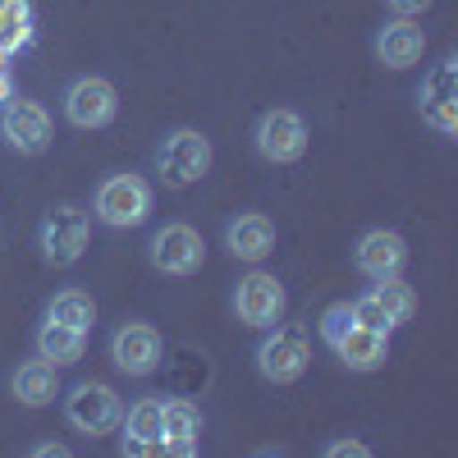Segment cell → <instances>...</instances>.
<instances>
[{
    "instance_id": "obj_1",
    "label": "cell",
    "mask_w": 458,
    "mask_h": 458,
    "mask_svg": "<svg viewBox=\"0 0 458 458\" xmlns=\"http://www.w3.org/2000/svg\"><path fill=\"white\" fill-rule=\"evenodd\" d=\"M92 211L110 229H133L151 216V188H147L142 174H110V179L97 183Z\"/></svg>"
},
{
    "instance_id": "obj_2",
    "label": "cell",
    "mask_w": 458,
    "mask_h": 458,
    "mask_svg": "<svg viewBox=\"0 0 458 458\" xmlns=\"http://www.w3.org/2000/svg\"><path fill=\"white\" fill-rule=\"evenodd\" d=\"M157 170L170 188H188L211 170V142L198 129H174L157 147Z\"/></svg>"
},
{
    "instance_id": "obj_3",
    "label": "cell",
    "mask_w": 458,
    "mask_h": 458,
    "mask_svg": "<svg viewBox=\"0 0 458 458\" xmlns=\"http://www.w3.org/2000/svg\"><path fill=\"white\" fill-rule=\"evenodd\" d=\"M64 417H69L73 431H83V436H106V431L120 427L124 403H120V394H114L110 386H101V380H83V386L69 390Z\"/></svg>"
},
{
    "instance_id": "obj_4",
    "label": "cell",
    "mask_w": 458,
    "mask_h": 458,
    "mask_svg": "<svg viewBox=\"0 0 458 458\" xmlns=\"http://www.w3.org/2000/svg\"><path fill=\"white\" fill-rule=\"evenodd\" d=\"M252 142H257L261 161L289 165V161H298L302 151H308V124H302V114H293V110H266L257 120Z\"/></svg>"
},
{
    "instance_id": "obj_5",
    "label": "cell",
    "mask_w": 458,
    "mask_h": 458,
    "mask_svg": "<svg viewBox=\"0 0 458 458\" xmlns=\"http://www.w3.org/2000/svg\"><path fill=\"white\" fill-rule=\"evenodd\" d=\"M0 138H5L19 157H42V151L51 147V114H47V106L10 97L5 110H0Z\"/></svg>"
},
{
    "instance_id": "obj_6",
    "label": "cell",
    "mask_w": 458,
    "mask_h": 458,
    "mask_svg": "<svg viewBox=\"0 0 458 458\" xmlns=\"http://www.w3.org/2000/svg\"><path fill=\"white\" fill-rule=\"evenodd\" d=\"M147 257L161 276H193V271H202L207 248H202V234L193 225H165V229L151 234Z\"/></svg>"
},
{
    "instance_id": "obj_7",
    "label": "cell",
    "mask_w": 458,
    "mask_h": 458,
    "mask_svg": "<svg viewBox=\"0 0 458 458\" xmlns=\"http://www.w3.org/2000/svg\"><path fill=\"white\" fill-rule=\"evenodd\" d=\"M271 330L276 335H266L257 344V371L271 380V386H289V380H298L302 371H308L312 349L298 330H280V326H271Z\"/></svg>"
},
{
    "instance_id": "obj_8",
    "label": "cell",
    "mask_w": 458,
    "mask_h": 458,
    "mask_svg": "<svg viewBox=\"0 0 458 458\" xmlns=\"http://www.w3.org/2000/svg\"><path fill=\"white\" fill-rule=\"evenodd\" d=\"M37 243H42V257L51 266H73V261L83 257V248H88V211H79V207L47 211Z\"/></svg>"
},
{
    "instance_id": "obj_9",
    "label": "cell",
    "mask_w": 458,
    "mask_h": 458,
    "mask_svg": "<svg viewBox=\"0 0 458 458\" xmlns=\"http://www.w3.org/2000/svg\"><path fill=\"white\" fill-rule=\"evenodd\" d=\"M234 312H239V321L252 326V330L280 326V317H284V284H280L276 276H266V271L243 276L239 289H234Z\"/></svg>"
},
{
    "instance_id": "obj_10",
    "label": "cell",
    "mask_w": 458,
    "mask_h": 458,
    "mask_svg": "<svg viewBox=\"0 0 458 458\" xmlns=\"http://www.w3.org/2000/svg\"><path fill=\"white\" fill-rule=\"evenodd\" d=\"M114 114H120V97H114V88L106 79H73L64 88V120L73 129H106Z\"/></svg>"
},
{
    "instance_id": "obj_11",
    "label": "cell",
    "mask_w": 458,
    "mask_h": 458,
    "mask_svg": "<svg viewBox=\"0 0 458 458\" xmlns=\"http://www.w3.org/2000/svg\"><path fill=\"white\" fill-rule=\"evenodd\" d=\"M161 353H165V344H161V330L157 326H142V321H129L114 330L110 339V358L114 367H120L124 376H151L161 367Z\"/></svg>"
},
{
    "instance_id": "obj_12",
    "label": "cell",
    "mask_w": 458,
    "mask_h": 458,
    "mask_svg": "<svg viewBox=\"0 0 458 458\" xmlns=\"http://www.w3.org/2000/svg\"><path fill=\"white\" fill-rule=\"evenodd\" d=\"M353 261H358V271L376 284V280H390L403 271V261H408V243L394 234V229H367V234L358 239L353 248Z\"/></svg>"
},
{
    "instance_id": "obj_13",
    "label": "cell",
    "mask_w": 458,
    "mask_h": 458,
    "mask_svg": "<svg viewBox=\"0 0 458 458\" xmlns=\"http://www.w3.org/2000/svg\"><path fill=\"white\" fill-rule=\"evenodd\" d=\"M225 243H229V252H234L239 261H266L276 252V225H271V216H261V211H248V216H239V220H229V229H225Z\"/></svg>"
},
{
    "instance_id": "obj_14",
    "label": "cell",
    "mask_w": 458,
    "mask_h": 458,
    "mask_svg": "<svg viewBox=\"0 0 458 458\" xmlns=\"http://www.w3.org/2000/svg\"><path fill=\"white\" fill-rule=\"evenodd\" d=\"M422 51H427V37H422V28H417L412 19H394V23L380 28V37H376V55H380V64H390V69L417 64Z\"/></svg>"
},
{
    "instance_id": "obj_15",
    "label": "cell",
    "mask_w": 458,
    "mask_h": 458,
    "mask_svg": "<svg viewBox=\"0 0 458 458\" xmlns=\"http://www.w3.org/2000/svg\"><path fill=\"white\" fill-rule=\"evenodd\" d=\"M335 353H339V362L349 371H376V367H386V358H390V335L353 326L349 335L335 344Z\"/></svg>"
},
{
    "instance_id": "obj_16",
    "label": "cell",
    "mask_w": 458,
    "mask_h": 458,
    "mask_svg": "<svg viewBox=\"0 0 458 458\" xmlns=\"http://www.w3.org/2000/svg\"><path fill=\"white\" fill-rule=\"evenodd\" d=\"M161 412H165L161 399H138L129 408V417H120L124 422V454H157L161 449Z\"/></svg>"
},
{
    "instance_id": "obj_17",
    "label": "cell",
    "mask_w": 458,
    "mask_h": 458,
    "mask_svg": "<svg viewBox=\"0 0 458 458\" xmlns=\"http://www.w3.org/2000/svg\"><path fill=\"white\" fill-rule=\"evenodd\" d=\"M88 353V330L79 326H64V321H42V330H37V358H47L51 367H69L79 362Z\"/></svg>"
},
{
    "instance_id": "obj_18",
    "label": "cell",
    "mask_w": 458,
    "mask_h": 458,
    "mask_svg": "<svg viewBox=\"0 0 458 458\" xmlns=\"http://www.w3.org/2000/svg\"><path fill=\"white\" fill-rule=\"evenodd\" d=\"M14 394H19V403H28V408H47L51 399H55V367L47 362V358H32V362H23L19 371H14Z\"/></svg>"
},
{
    "instance_id": "obj_19",
    "label": "cell",
    "mask_w": 458,
    "mask_h": 458,
    "mask_svg": "<svg viewBox=\"0 0 458 458\" xmlns=\"http://www.w3.org/2000/svg\"><path fill=\"white\" fill-rule=\"evenodd\" d=\"M32 42V5L28 0H0V55H14Z\"/></svg>"
},
{
    "instance_id": "obj_20",
    "label": "cell",
    "mask_w": 458,
    "mask_h": 458,
    "mask_svg": "<svg viewBox=\"0 0 458 458\" xmlns=\"http://www.w3.org/2000/svg\"><path fill=\"white\" fill-rule=\"evenodd\" d=\"M47 317H51V321H64V326L88 330V326L97 321V302H92V293H83V289H60V293L51 298Z\"/></svg>"
},
{
    "instance_id": "obj_21",
    "label": "cell",
    "mask_w": 458,
    "mask_h": 458,
    "mask_svg": "<svg viewBox=\"0 0 458 458\" xmlns=\"http://www.w3.org/2000/svg\"><path fill=\"white\" fill-rule=\"evenodd\" d=\"M202 436V408L188 399H170L161 412V440H198Z\"/></svg>"
},
{
    "instance_id": "obj_22",
    "label": "cell",
    "mask_w": 458,
    "mask_h": 458,
    "mask_svg": "<svg viewBox=\"0 0 458 458\" xmlns=\"http://www.w3.org/2000/svg\"><path fill=\"white\" fill-rule=\"evenodd\" d=\"M376 302H380V308H386L390 312V321L394 326H403L408 317H412V308H417V298H412V289L399 280V276H390V280H376Z\"/></svg>"
},
{
    "instance_id": "obj_23",
    "label": "cell",
    "mask_w": 458,
    "mask_h": 458,
    "mask_svg": "<svg viewBox=\"0 0 458 458\" xmlns=\"http://www.w3.org/2000/svg\"><path fill=\"white\" fill-rule=\"evenodd\" d=\"M353 326H358V317H353V302H339V308H330V312L321 317V339L335 349V344H339L344 335H349Z\"/></svg>"
},
{
    "instance_id": "obj_24",
    "label": "cell",
    "mask_w": 458,
    "mask_h": 458,
    "mask_svg": "<svg viewBox=\"0 0 458 458\" xmlns=\"http://www.w3.org/2000/svg\"><path fill=\"white\" fill-rule=\"evenodd\" d=\"M436 97L458 101V60H445L431 79H427V97H422V101H436Z\"/></svg>"
},
{
    "instance_id": "obj_25",
    "label": "cell",
    "mask_w": 458,
    "mask_h": 458,
    "mask_svg": "<svg viewBox=\"0 0 458 458\" xmlns=\"http://www.w3.org/2000/svg\"><path fill=\"white\" fill-rule=\"evenodd\" d=\"M422 120L440 133H458V101H445V97L422 101Z\"/></svg>"
},
{
    "instance_id": "obj_26",
    "label": "cell",
    "mask_w": 458,
    "mask_h": 458,
    "mask_svg": "<svg viewBox=\"0 0 458 458\" xmlns=\"http://www.w3.org/2000/svg\"><path fill=\"white\" fill-rule=\"evenodd\" d=\"M353 317H358V326H367V330H394V321H390V312L386 308H380V302H376V293H362L358 302H353Z\"/></svg>"
},
{
    "instance_id": "obj_27",
    "label": "cell",
    "mask_w": 458,
    "mask_h": 458,
    "mask_svg": "<svg viewBox=\"0 0 458 458\" xmlns=\"http://www.w3.org/2000/svg\"><path fill=\"white\" fill-rule=\"evenodd\" d=\"M326 454H330V458H367L371 449L358 445V440H335V445H326Z\"/></svg>"
},
{
    "instance_id": "obj_28",
    "label": "cell",
    "mask_w": 458,
    "mask_h": 458,
    "mask_svg": "<svg viewBox=\"0 0 458 458\" xmlns=\"http://www.w3.org/2000/svg\"><path fill=\"white\" fill-rule=\"evenodd\" d=\"M386 5H390L399 19H417L422 10H431V0H386Z\"/></svg>"
},
{
    "instance_id": "obj_29",
    "label": "cell",
    "mask_w": 458,
    "mask_h": 458,
    "mask_svg": "<svg viewBox=\"0 0 458 458\" xmlns=\"http://www.w3.org/2000/svg\"><path fill=\"white\" fill-rule=\"evenodd\" d=\"M14 97V83H10V69H5V60H0V106H5Z\"/></svg>"
},
{
    "instance_id": "obj_30",
    "label": "cell",
    "mask_w": 458,
    "mask_h": 458,
    "mask_svg": "<svg viewBox=\"0 0 458 458\" xmlns=\"http://www.w3.org/2000/svg\"><path fill=\"white\" fill-rule=\"evenodd\" d=\"M32 454H47V458H51V454H55V458H64V445H37V449H32Z\"/></svg>"
}]
</instances>
